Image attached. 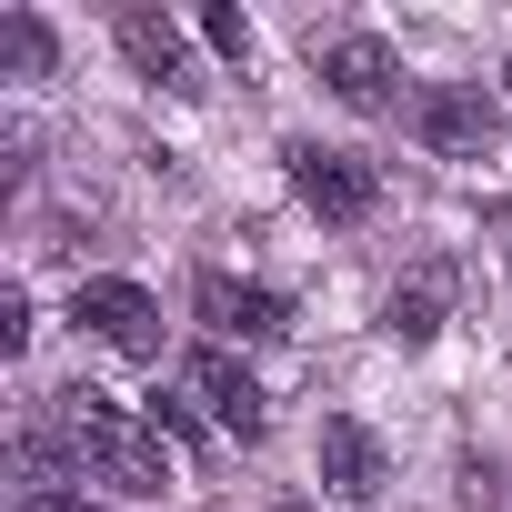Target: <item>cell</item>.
Instances as JSON below:
<instances>
[{"label":"cell","mask_w":512,"mask_h":512,"mask_svg":"<svg viewBox=\"0 0 512 512\" xmlns=\"http://www.w3.org/2000/svg\"><path fill=\"white\" fill-rule=\"evenodd\" d=\"M61 442L81 452V472H91V482H111V492H131V502L171 492L161 432H151V422H131V412H121V402H101V392H61Z\"/></svg>","instance_id":"6da1fadb"},{"label":"cell","mask_w":512,"mask_h":512,"mask_svg":"<svg viewBox=\"0 0 512 512\" xmlns=\"http://www.w3.org/2000/svg\"><path fill=\"white\" fill-rule=\"evenodd\" d=\"M402 121H412V141L442 151V161H492V151H502V101H492L482 81H422Z\"/></svg>","instance_id":"7a4b0ae2"},{"label":"cell","mask_w":512,"mask_h":512,"mask_svg":"<svg viewBox=\"0 0 512 512\" xmlns=\"http://www.w3.org/2000/svg\"><path fill=\"white\" fill-rule=\"evenodd\" d=\"M312 71H322L332 101H352V111H412V101H402V61H392V41H372V31L312 41Z\"/></svg>","instance_id":"3957f363"},{"label":"cell","mask_w":512,"mask_h":512,"mask_svg":"<svg viewBox=\"0 0 512 512\" xmlns=\"http://www.w3.org/2000/svg\"><path fill=\"white\" fill-rule=\"evenodd\" d=\"M191 402H201L231 442H262V432H272V402H262V382L231 362V342H201V352H191Z\"/></svg>","instance_id":"277c9868"},{"label":"cell","mask_w":512,"mask_h":512,"mask_svg":"<svg viewBox=\"0 0 512 512\" xmlns=\"http://www.w3.org/2000/svg\"><path fill=\"white\" fill-rule=\"evenodd\" d=\"M292 191H302L322 221H362V211L382 201L372 161H362V151H322V141H292Z\"/></svg>","instance_id":"5b68a950"},{"label":"cell","mask_w":512,"mask_h":512,"mask_svg":"<svg viewBox=\"0 0 512 512\" xmlns=\"http://www.w3.org/2000/svg\"><path fill=\"white\" fill-rule=\"evenodd\" d=\"M191 312L211 322V342H272V332H292V302H282V292L231 282V272H201V282H191Z\"/></svg>","instance_id":"8992f818"},{"label":"cell","mask_w":512,"mask_h":512,"mask_svg":"<svg viewBox=\"0 0 512 512\" xmlns=\"http://www.w3.org/2000/svg\"><path fill=\"white\" fill-rule=\"evenodd\" d=\"M71 322H81L91 342H111V352H151V342H161V312H151L141 282H81V292H71Z\"/></svg>","instance_id":"52a82bcc"},{"label":"cell","mask_w":512,"mask_h":512,"mask_svg":"<svg viewBox=\"0 0 512 512\" xmlns=\"http://www.w3.org/2000/svg\"><path fill=\"white\" fill-rule=\"evenodd\" d=\"M121 51H131V71L161 81L171 101H201V61H191L181 21H161V11H121Z\"/></svg>","instance_id":"ba28073f"},{"label":"cell","mask_w":512,"mask_h":512,"mask_svg":"<svg viewBox=\"0 0 512 512\" xmlns=\"http://www.w3.org/2000/svg\"><path fill=\"white\" fill-rule=\"evenodd\" d=\"M322 482H332L342 502H382V482H392L382 442H372L352 412H332V422H322Z\"/></svg>","instance_id":"9c48e42d"},{"label":"cell","mask_w":512,"mask_h":512,"mask_svg":"<svg viewBox=\"0 0 512 512\" xmlns=\"http://www.w3.org/2000/svg\"><path fill=\"white\" fill-rule=\"evenodd\" d=\"M382 332H392V342H432V332H442V282H402V292L382 302Z\"/></svg>","instance_id":"30bf717a"},{"label":"cell","mask_w":512,"mask_h":512,"mask_svg":"<svg viewBox=\"0 0 512 512\" xmlns=\"http://www.w3.org/2000/svg\"><path fill=\"white\" fill-rule=\"evenodd\" d=\"M0 61H11V81H41L51 71V31L31 11H0Z\"/></svg>","instance_id":"8fae6325"},{"label":"cell","mask_w":512,"mask_h":512,"mask_svg":"<svg viewBox=\"0 0 512 512\" xmlns=\"http://www.w3.org/2000/svg\"><path fill=\"white\" fill-rule=\"evenodd\" d=\"M201 41H211L221 61H251V21H241V11H201Z\"/></svg>","instance_id":"7c38bea8"},{"label":"cell","mask_w":512,"mask_h":512,"mask_svg":"<svg viewBox=\"0 0 512 512\" xmlns=\"http://www.w3.org/2000/svg\"><path fill=\"white\" fill-rule=\"evenodd\" d=\"M21 342H31V302H21V292H0V352H21Z\"/></svg>","instance_id":"4fadbf2b"},{"label":"cell","mask_w":512,"mask_h":512,"mask_svg":"<svg viewBox=\"0 0 512 512\" xmlns=\"http://www.w3.org/2000/svg\"><path fill=\"white\" fill-rule=\"evenodd\" d=\"M151 432H171V442H201V422H191V402H161V412H151Z\"/></svg>","instance_id":"5bb4252c"},{"label":"cell","mask_w":512,"mask_h":512,"mask_svg":"<svg viewBox=\"0 0 512 512\" xmlns=\"http://www.w3.org/2000/svg\"><path fill=\"white\" fill-rule=\"evenodd\" d=\"M21 512H101V502H81V492H21Z\"/></svg>","instance_id":"9a60e30c"},{"label":"cell","mask_w":512,"mask_h":512,"mask_svg":"<svg viewBox=\"0 0 512 512\" xmlns=\"http://www.w3.org/2000/svg\"><path fill=\"white\" fill-rule=\"evenodd\" d=\"M272 512H322V502H272Z\"/></svg>","instance_id":"2e32d148"},{"label":"cell","mask_w":512,"mask_h":512,"mask_svg":"<svg viewBox=\"0 0 512 512\" xmlns=\"http://www.w3.org/2000/svg\"><path fill=\"white\" fill-rule=\"evenodd\" d=\"M502 101H512V61H502Z\"/></svg>","instance_id":"e0dca14e"}]
</instances>
